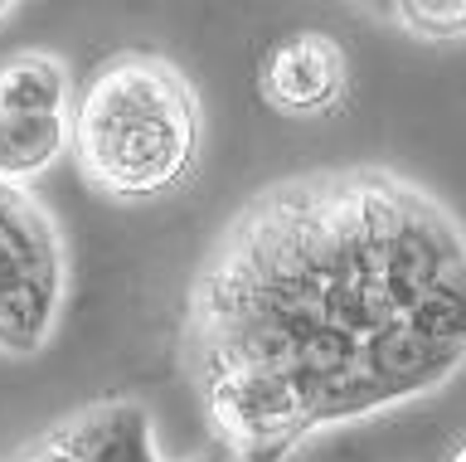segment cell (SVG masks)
<instances>
[{"instance_id": "obj_1", "label": "cell", "mask_w": 466, "mask_h": 462, "mask_svg": "<svg viewBox=\"0 0 466 462\" xmlns=\"http://www.w3.org/2000/svg\"><path fill=\"white\" fill-rule=\"evenodd\" d=\"M68 151L107 200L170 195L199 156V98L160 54H116L73 98Z\"/></svg>"}, {"instance_id": "obj_2", "label": "cell", "mask_w": 466, "mask_h": 462, "mask_svg": "<svg viewBox=\"0 0 466 462\" xmlns=\"http://www.w3.org/2000/svg\"><path fill=\"white\" fill-rule=\"evenodd\" d=\"M64 239L29 185L0 180V355H35L64 312Z\"/></svg>"}, {"instance_id": "obj_3", "label": "cell", "mask_w": 466, "mask_h": 462, "mask_svg": "<svg viewBox=\"0 0 466 462\" xmlns=\"http://www.w3.org/2000/svg\"><path fill=\"white\" fill-rule=\"evenodd\" d=\"M189 370L204 389V409L218 428V443L238 462H287L306 433H316L297 385L282 370L238 355H195Z\"/></svg>"}, {"instance_id": "obj_4", "label": "cell", "mask_w": 466, "mask_h": 462, "mask_svg": "<svg viewBox=\"0 0 466 462\" xmlns=\"http://www.w3.org/2000/svg\"><path fill=\"white\" fill-rule=\"evenodd\" d=\"M350 64L326 30H291L258 59V93L282 118H326L345 103Z\"/></svg>"}, {"instance_id": "obj_5", "label": "cell", "mask_w": 466, "mask_h": 462, "mask_svg": "<svg viewBox=\"0 0 466 462\" xmlns=\"http://www.w3.org/2000/svg\"><path fill=\"white\" fill-rule=\"evenodd\" d=\"M466 360V351H451V345H437L428 336H418L408 322H389L364 336L360 345V370L370 375L379 404H403L437 389Z\"/></svg>"}, {"instance_id": "obj_6", "label": "cell", "mask_w": 466, "mask_h": 462, "mask_svg": "<svg viewBox=\"0 0 466 462\" xmlns=\"http://www.w3.org/2000/svg\"><path fill=\"white\" fill-rule=\"evenodd\" d=\"M73 83L58 54L25 49L0 64V118H68Z\"/></svg>"}, {"instance_id": "obj_7", "label": "cell", "mask_w": 466, "mask_h": 462, "mask_svg": "<svg viewBox=\"0 0 466 462\" xmlns=\"http://www.w3.org/2000/svg\"><path fill=\"white\" fill-rule=\"evenodd\" d=\"M68 151V118H0V180L29 185Z\"/></svg>"}, {"instance_id": "obj_8", "label": "cell", "mask_w": 466, "mask_h": 462, "mask_svg": "<svg viewBox=\"0 0 466 462\" xmlns=\"http://www.w3.org/2000/svg\"><path fill=\"white\" fill-rule=\"evenodd\" d=\"M418 336H428L437 345H451V351H466V272L457 278L432 282L428 293L418 297V307L403 316Z\"/></svg>"}, {"instance_id": "obj_9", "label": "cell", "mask_w": 466, "mask_h": 462, "mask_svg": "<svg viewBox=\"0 0 466 462\" xmlns=\"http://www.w3.org/2000/svg\"><path fill=\"white\" fill-rule=\"evenodd\" d=\"M389 15L399 30L428 45H457L466 39V0H399L389 5Z\"/></svg>"}, {"instance_id": "obj_10", "label": "cell", "mask_w": 466, "mask_h": 462, "mask_svg": "<svg viewBox=\"0 0 466 462\" xmlns=\"http://www.w3.org/2000/svg\"><path fill=\"white\" fill-rule=\"evenodd\" d=\"M447 462H466V438L457 443V447H451V453H447Z\"/></svg>"}]
</instances>
